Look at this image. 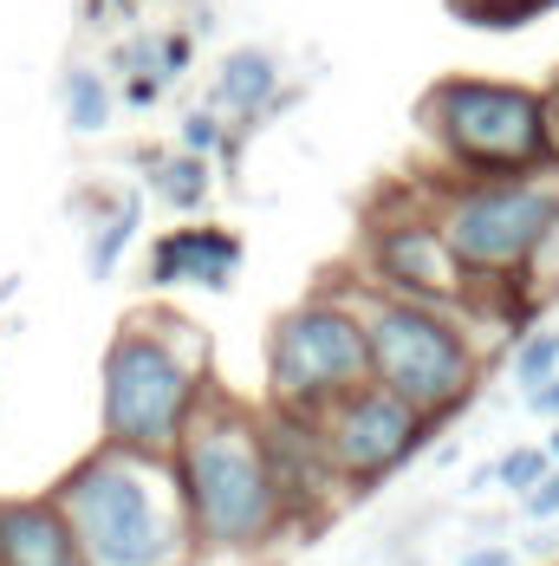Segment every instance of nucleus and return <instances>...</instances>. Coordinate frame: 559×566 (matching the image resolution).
I'll return each instance as SVG.
<instances>
[{
    "label": "nucleus",
    "mask_w": 559,
    "mask_h": 566,
    "mask_svg": "<svg viewBox=\"0 0 559 566\" xmlns=\"http://www.w3.org/2000/svg\"><path fill=\"white\" fill-rule=\"evenodd\" d=\"M169 475L189 527V554H261L293 527L254 410L202 397V410L169 450Z\"/></svg>",
    "instance_id": "obj_1"
},
{
    "label": "nucleus",
    "mask_w": 559,
    "mask_h": 566,
    "mask_svg": "<svg viewBox=\"0 0 559 566\" xmlns=\"http://www.w3.org/2000/svg\"><path fill=\"white\" fill-rule=\"evenodd\" d=\"M46 502L65 521L85 566H176L189 554L169 455H137L105 443L72 475H59Z\"/></svg>",
    "instance_id": "obj_2"
},
{
    "label": "nucleus",
    "mask_w": 559,
    "mask_h": 566,
    "mask_svg": "<svg viewBox=\"0 0 559 566\" xmlns=\"http://www.w3.org/2000/svg\"><path fill=\"white\" fill-rule=\"evenodd\" d=\"M202 397V352H182L157 326H130L105 352V443L169 455Z\"/></svg>",
    "instance_id": "obj_3"
},
{
    "label": "nucleus",
    "mask_w": 559,
    "mask_h": 566,
    "mask_svg": "<svg viewBox=\"0 0 559 566\" xmlns=\"http://www.w3.org/2000/svg\"><path fill=\"white\" fill-rule=\"evenodd\" d=\"M365 358H371V385L403 397L410 410H423L430 423L449 417L462 397L475 391L482 358L468 333L449 319L443 306H416V300H371L365 313Z\"/></svg>",
    "instance_id": "obj_4"
},
{
    "label": "nucleus",
    "mask_w": 559,
    "mask_h": 566,
    "mask_svg": "<svg viewBox=\"0 0 559 566\" xmlns=\"http://www.w3.org/2000/svg\"><path fill=\"white\" fill-rule=\"evenodd\" d=\"M430 124L443 137L449 164L475 182H507L534 176L553 144H547V98L520 85H488V78H449L430 92Z\"/></svg>",
    "instance_id": "obj_5"
},
{
    "label": "nucleus",
    "mask_w": 559,
    "mask_h": 566,
    "mask_svg": "<svg viewBox=\"0 0 559 566\" xmlns=\"http://www.w3.org/2000/svg\"><path fill=\"white\" fill-rule=\"evenodd\" d=\"M559 228V182L507 176V182H468L443 209V248L455 254L462 281H502L520 274Z\"/></svg>",
    "instance_id": "obj_6"
},
{
    "label": "nucleus",
    "mask_w": 559,
    "mask_h": 566,
    "mask_svg": "<svg viewBox=\"0 0 559 566\" xmlns=\"http://www.w3.org/2000/svg\"><path fill=\"white\" fill-rule=\"evenodd\" d=\"M371 385V358H365V319L351 306L313 300L293 306L267 339V391L274 410L293 417H326L338 397Z\"/></svg>",
    "instance_id": "obj_7"
},
{
    "label": "nucleus",
    "mask_w": 559,
    "mask_h": 566,
    "mask_svg": "<svg viewBox=\"0 0 559 566\" xmlns=\"http://www.w3.org/2000/svg\"><path fill=\"white\" fill-rule=\"evenodd\" d=\"M436 423L423 410H410L403 397L378 391V385H358L351 397H338L333 410L319 417V437H326V455H333L338 482L345 489H378L384 475H397L410 455L423 450Z\"/></svg>",
    "instance_id": "obj_8"
},
{
    "label": "nucleus",
    "mask_w": 559,
    "mask_h": 566,
    "mask_svg": "<svg viewBox=\"0 0 559 566\" xmlns=\"http://www.w3.org/2000/svg\"><path fill=\"white\" fill-rule=\"evenodd\" d=\"M371 274L391 286V300H416V306H443V300H462V268L443 248L436 222H384L371 234Z\"/></svg>",
    "instance_id": "obj_9"
},
{
    "label": "nucleus",
    "mask_w": 559,
    "mask_h": 566,
    "mask_svg": "<svg viewBox=\"0 0 559 566\" xmlns=\"http://www.w3.org/2000/svg\"><path fill=\"white\" fill-rule=\"evenodd\" d=\"M261 437H267V462H274L286 514H319L338 489V469H333V455H326L319 417L274 410V417H261Z\"/></svg>",
    "instance_id": "obj_10"
},
{
    "label": "nucleus",
    "mask_w": 559,
    "mask_h": 566,
    "mask_svg": "<svg viewBox=\"0 0 559 566\" xmlns=\"http://www.w3.org/2000/svg\"><path fill=\"white\" fill-rule=\"evenodd\" d=\"M0 566H85L46 495L0 502Z\"/></svg>",
    "instance_id": "obj_11"
},
{
    "label": "nucleus",
    "mask_w": 559,
    "mask_h": 566,
    "mask_svg": "<svg viewBox=\"0 0 559 566\" xmlns=\"http://www.w3.org/2000/svg\"><path fill=\"white\" fill-rule=\"evenodd\" d=\"M241 268V241L222 234V228H176L157 241V261H150V281L176 286V281H196V286H228Z\"/></svg>",
    "instance_id": "obj_12"
},
{
    "label": "nucleus",
    "mask_w": 559,
    "mask_h": 566,
    "mask_svg": "<svg viewBox=\"0 0 559 566\" xmlns=\"http://www.w3.org/2000/svg\"><path fill=\"white\" fill-rule=\"evenodd\" d=\"M274 85H280V72H274V59H261V53H234L222 65V105L241 117L261 112L274 98Z\"/></svg>",
    "instance_id": "obj_13"
},
{
    "label": "nucleus",
    "mask_w": 559,
    "mask_h": 566,
    "mask_svg": "<svg viewBox=\"0 0 559 566\" xmlns=\"http://www.w3.org/2000/svg\"><path fill=\"white\" fill-rule=\"evenodd\" d=\"M553 378H559V333H534V339L514 352V385L534 397L540 385H553Z\"/></svg>",
    "instance_id": "obj_14"
},
{
    "label": "nucleus",
    "mask_w": 559,
    "mask_h": 566,
    "mask_svg": "<svg viewBox=\"0 0 559 566\" xmlns=\"http://www.w3.org/2000/svg\"><path fill=\"white\" fill-rule=\"evenodd\" d=\"M65 117H72L78 130H105V117H112V98H105L98 72H72V78H65Z\"/></svg>",
    "instance_id": "obj_15"
},
{
    "label": "nucleus",
    "mask_w": 559,
    "mask_h": 566,
    "mask_svg": "<svg viewBox=\"0 0 559 566\" xmlns=\"http://www.w3.org/2000/svg\"><path fill=\"white\" fill-rule=\"evenodd\" d=\"M164 196L176 209H196L202 196H209V170H202V157H176L164 164Z\"/></svg>",
    "instance_id": "obj_16"
},
{
    "label": "nucleus",
    "mask_w": 559,
    "mask_h": 566,
    "mask_svg": "<svg viewBox=\"0 0 559 566\" xmlns=\"http://www.w3.org/2000/svg\"><path fill=\"white\" fill-rule=\"evenodd\" d=\"M547 469H553V462H547V450H507L502 462H495V482H502V489H514V495H527Z\"/></svg>",
    "instance_id": "obj_17"
},
{
    "label": "nucleus",
    "mask_w": 559,
    "mask_h": 566,
    "mask_svg": "<svg viewBox=\"0 0 559 566\" xmlns=\"http://www.w3.org/2000/svg\"><path fill=\"white\" fill-rule=\"evenodd\" d=\"M130 228H137V202H124L112 222L98 228V248H92V274H112V268H117V248L130 241Z\"/></svg>",
    "instance_id": "obj_18"
},
{
    "label": "nucleus",
    "mask_w": 559,
    "mask_h": 566,
    "mask_svg": "<svg viewBox=\"0 0 559 566\" xmlns=\"http://www.w3.org/2000/svg\"><path fill=\"white\" fill-rule=\"evenodd\" d=\"M520 502H527V509H520L527 521H559V469H547V475H540Z\"/></svg>",
    "instance_id": "obj_19"
},
{
    "label": "nucleus",
    "mask_w": 559,
    "mask_h": 566,
    "mask_svg": "<svg viewBox=\"0 0 559 566\" xmlns=\"http://www.w3.org/2000/svg\"><path fill=\"white\" fill-rule=\"evenodd\" d=\"M553 0H475L462 13H482V20H527V13H547Z\"/></svg>",
    "instance_id": "obj_20"
},
{
    "label": "nucleus",
    "mask_w": 559,
    "mask_h": 566,
    "mask_svg": "<svg viewBox=\"0 0 559 566\" xmlns=\"http://www.w3.org/2000/svg\"><path fill=\"white\" fill-rule=\"evenodd\" d=\"M182 144H189V157L209 150V144H215V117H189V124H182Z\"/></svg>",
    "instance_id": "obj_21"
},
{
    "label": "nucleus",
    "mask_w": 559,
    "mask_h": 566,
    "mask_svg": "<svg viewBox=\"0 0 559 566\" xmlns=\"http://www.w3.org/2000/svg\"><path fill=\"white\" fill-rule=\"evenodd\" d=\"M462 566H520V554H514V547H475Z\"/></svg>",
    "instance_id": "obj_22"
},
{
    "label": "nucleus",
    "mask_w": 559,
    "mask_h": 566,
    "mask_svg": "<svg viewBox=\"0 0 559 566\" xmlns=\"http://www.w3.org/2000/svg\"><path fill=\"white\" fill-rule=\"evenodd\" d=\"M527 403H534V410H547V417H559V378H553V385H540Z\"/></svg>",
    "instance_id": "obj_23"
},
{
    "label": "nucleus",
    "mask_w": 559,
    "mask_h": 566,
    "mask_svg": "<svg viewBox=\"0 0 559 566\" xmlns=\"http://www.w3.org/2000/svg\"><path fill=\"white\" fill-rule=\"evenodd\" d=\"M547 462H553V469H559V430H553V443H547Z\"/></svg>",
    "instance_id": "obj_24"
}]
</instances>
